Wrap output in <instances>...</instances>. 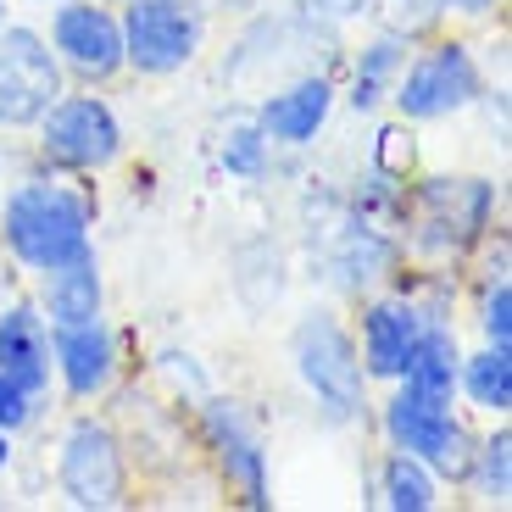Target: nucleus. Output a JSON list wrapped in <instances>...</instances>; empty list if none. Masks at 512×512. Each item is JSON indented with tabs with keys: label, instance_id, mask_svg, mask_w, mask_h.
Masks as SVG:
<instances>
[{
	"label": "nucleus",
	"instance_id": "obj_28",
	"mask_svg": "<svg viewBox=\"0 0 512 512\" xmlns=\"http://www.w3.org/2000/svg\"><path fill=\"white\" fill-rule=\"evenodd\" d=\"M373 6H379V0H307V12H318L323 23H334V28L373 17Z\"/></svg>",
	"mask_w": 512,
	"mask_h": 512
},
{
	"label": "nucleus",
	"instance_id": "obj_2",
	"mask_svg": "<svg viewBox=\"0 0 512 512\" xmlns=\"http://www.w3.org/2000/svg\"><path fill=\"white\" fill-rule=\"evenodd\" d=\"M401 251L423 268H451L501 229V184L485 173H429L401 190Z\"/></svg>",
	"mask_w": 512,
	"mask_h": 512
},
{
	"label": "nucleus",
	"instance_id": "obj_6",
	"mask_svg": "<svg viewBox=\"0 0 512 512\" xmlns=\"http://www.w3.org/2000/svg\"><path fill=\"white\" fill-rule=\"evenodd\" d=\"M379 435H384V446H396V451H407V457L429 462L446 485H462L479 429L468 423L462 401L429 396V390H412V384L396 379L390 396L379 401Z\"/></svg>",
	"mask_w": 512,
	"mask_h": 512
},
{
	"label": "nucleus",
	"instance_id": "obj_10",
	"mask_svg": "<svg viewBox=\"0 0 512 512\" xmlns=\"http://www.w3.org/2000/svg\"><path fill=\"white\" fill-rule=\"evenodd\" d=\"M62 90L67 73L56 62L45 28L6 17L0 23V134H28Z\"/></svg>",
	"mask_w": 512,
	"mask_h": 512
},
{
	"label": "nucleus",
	"instance_id": "obj_7",
	"mask_svg": "<svg viewBox=\"0 0 512 512\" xmlns=\"http://www.w3.org/2000/svg\"><path fill=\"white\" fill-rule=\"evenodd\" d=\"M123 62L140 78H179L184 67L201 62L212 39V12L206 0H123Z\"/></svg>",
	"mask_w": 512,
	"mask_h": 512
},
{
	"label": "nucleus",
	"instance_id": "obj_8",
	"mask_svg": "<svg viewBox=\"0 0 512 512\" xmlns=\"http://www.w3.org/2000/svg\"><path fill=\"white\" fill-rule=\"evenodd\" d=\"M128 446L101 412H78L56 440V496L78 512L128 507Z\"/></svg>",
	"mask_w": 512,
	"mask_h": 512
},
{
	"label": "nucleus",
	"instance_id": "obj_15",
	"mask_svg": "<svg viewBox=\"0 0 512 512\" xmlns=\"http://www.w3.org/2000/svg\"><path fill=\"white\" fill-rule=\"evenodd\" d=\"M334 106H340V84L318 67V73H295L284 84H273L251 106V117L268 134L273 151H307V145H318L323 128H329Z\"/></svg>",
	"mask_w": 512,
	"mask_h": 512
},
{
	"label": "nucleus",
	"instance_id": "obj_21",
	"mask_svg": "<svg viewBox=\"0 0 512 512\" xmlns=\"http://www.w3.org/2000/svg\"><path fill=\"white\" fill-rule=\"evenodd\" d=\"M457 368H462L457 318H423V334H418V346H412V357H407V373H401V384L457 401Z\"/></svg>",
	"mask_w": 512,
	"mask_h": 512
},
{
	"label": "nucleus",
	"instance_id": "obj_33",
	"mask_svg": "<svg viewBox=\"0 0 512 512\" xmlns=\"http://www.w3.org/2000/svg\"><path fill=\"white\" fill-rule=\"evenodd\" d=\"M106 6H123V0H106Z\"/></svg>",
	"mask_w": 512,
	"mask_h": 512
},
{
	"label": "nucleus",
	"instance_id": "obj_25",
	"mask_svg": "<svg viewBox=\"0 0 512 512\" xmlns=\"http://www.w3.org/2000/svg\"><path fill=\"white\" fill-rule=\"evenodd\" d=\"M412 167H418V145H412V123H384L379 134H373V173H384V179H412Z\"/></svg>",
	"mask_w": 512,
	"mask_h": 512
},
{
	"label": "nucleus",
	"instance_id": "obj_20",
	"mask_svg": "<svg viewBox=\"0 0 512 512\" xmlns=\"http://www.w3.org/2000/svg\"><path fill=\"white\" fill-rule=\"evenodd\" d=\"M457 401H462V412H479V418H507L512 412V346H485V340L474 351L462 346Z\"/></svg>",
	"mask_w": 512,
	"mask_h": 512
},
{
	"label": "nucleus",
	"instance_id": "obj_5",
	"mask_svg": "<svg viewBox=\"0 0 512 512\" xmlns=\"http://www.w3.org/2000/svg\"><path fill=\"white\" fill-rule=\"evenodd\" d=\"M28 134H34L39 162L56 167V173H78V179H95V173L117 167L128 151V128L117 117V106L106 95H95L90 84L84 90L67 84Z\"/></svg>",
	"mask_w": 512,
	"mask_h": 512
},
{
	"label": "nucleus",
	"instance_id": "obj_17",
	"mask_svg": "<svg viewBox=\"0 0 512 512\" xmlns=\"http://www.w3.org/2000/svg\"><path fill=\"white\" fill-rule=\"evenodd\" d=\"M412 45H418V39H407L401 28L379 23V34H368L357 51H351L346 90H340L351 112L373 117V112H384V106H390V90H396V78H401V67H407Z\"/></svg>",
	"mask_w": 512,
	"mask_h": 512
},
{
	"label": "nucleus",
	"instance_id": "obj_29",
	"mask_svg": "<svg viewBox=\"0 0 512 512\" xmlns=\"http://www.w3.org/2000/svg\"><path fill=\"white\" fill-rule=\"evenodd\" d=\"M446 6V17H462V23H485V17H496L507 0H440Z\"/></svg>",
	"mask_w": 512,
	"mask_h": 512
},
{
	"label": "nucleus",
	"instance_id": "obj_30",
	"mask_svg": "<svg viewBox=\"0 0 512 512\" xmlns=\"http://www.w3.org/2000/svg\"><path fill=\"white\" fill-rule=\"evenodd\" d=\"M12 440H17V435H6V429H0V474L17 462V446H12Z\"/></svg>",
	"mask_w": 512,
	"mask_h": 512
},
{
	"label": "nucleus",
	"instance_id": "obj_19",
	"mask_svg": "<svg viewBox=\"0 0 512 512\" xmlns=\"http://www.w3.org/2000/svg\"><path fill=\"white\" fill-rule=\"evenodd\" d=\"M368 501L384 507V512H435L440 501H446V479H440L429 462L407 457V451H396V446H384Z\"/></svg>",
	"mask_w": 512,
	"mask_h": 512
},
{
	"label": "nucleus",
	"instance_id": "obj_26",
	"mask_svg": "<svg viewBox=\"0 0 512 512\" xmlns=\"http://www.w3.org/2000/svg\"><path fill=\"white\" fill-rule=\"evenodd\" d=\"M373 12H379L390 28H401L407 39H429L440 23H446V6H440V0H379Z\"/></svg>",
	"mask_w": 512,
	"mask_h": 512
},
{
	"label": "nucleus",
	"instance_id": "obj_31",
	"mask_svg": "<svg viewBox=\"0 0 512 512\" xmlns=\"http://www.w3.org/2000/svg\"><path fill=\"white\" fill-rule=\"evenodd\" d=\"M6 12H12V6H6V0H0V23H6Z\"/></svg>",
	"mask_w": 512,
	"mask_h": 512
},
{
	"label": "nucleus",
	"instance_id": "obj_27",
	"mask_svg": "<svg viewBox=\"0 0 512 512\" xmlns=\"http://www.w3.org/2000/svg\"><path fill=\"white\" fill-rule=\"evenodd\" d=\"M34 418H39V396H28L17 379L0 373V429H6V435H23Z\"/></svg>",
	"mask_w": 512,
	"mask_h": 512
},
{
	"label": "nucleus",
	"instance_id": "obj_3",
	"mask_svg": "<svg viewBox=\"0 0 512 512\" xmlns=\"http://www.w3.org/2000/svg\"><path fill=\"white\" fill-rule=\"evenodd\" d=\"M290 368L301 379V390L312 396L318 418L329 429H351V423L368 418V373H362L357 340H351V323L334 307H312L295 318L290 329Z\"/></svg>",
	"mask_w": 512,
	"mask_h": 512
},
{
	"label": "nucleus",
	"instance_id": "obj_1",
	"mask_svg": "<svg viewBox=\"0 0 512 512\" xmlns=\"http://www.w3.org/2000/svg\"><path fill=\"white\" fill-rule=\"evenodd\" d=\"M95 190L78 173H56L39 162L34 173L0 190V251L23 273H51L73 256L95 251Z\"/></svg>",
	"mask_w": 512,
	"mask_h": 512
},
{
	"label": "nucleus",
	"instance_id": "obj_23",
	"mask_svg": "<svg viewBox=\"0 0 512 512\" xmlns=\"http://www.w3.org/2000/svg\"><path fill=\"white\" fill-rule=\"evenodd\" d=\"M218 167L229 173V179H240V184H262L273 173V145H268V134L256 128V117H240V123L223 128Z\"/></svg>",
	"mask_w": 512,
	"mask_h": 512
},
{
	"label": "nucleus",
	"instance_id": "obj_24",
	"mask_svg": "<svg viewBox=\"0 0 512 512\" xmlns=\"http://www.w3.org/2000/svg\"><path fill=\"white\" fill-rule=\"evenodd\" d=\"M474 323L485 346H512V279L474 284Z\"/></svg>",
	"mask_w": 512,
	"mask_h": 512
},
{
	"label": "nucleus",
	"instance_id": "obj_13",
	"mask_svg": "<svg viewBox=\"0 0 512 512\" xmlns=\"http://www.w3.org/2000/svg\"><path fill=\"white\" fill-rule=\"evenodd\" d=\"M418 334H423V307L407 290H390V284H384V290L362 295L351 340H357L368 384H396L401 373H407V357H412V346H418Z\"/></svg>",
	"mask_w": 512,
	"mask_h": 512
},
{
	"label": "nucleus",
	"instance_id": "obj_9",
	"mask_svg": "<svg viewBox=\"0 0 512 512\" xmlns=\"http://www.w3.org/2000/svg\"><path fill=\"white\" fill-rule=\"evenodd\" d=\"M195 435L201 451L218 468V485L229 490V501L251 512L273 507V474H268V446H262V429L251 423V412L234 396H195Z\"/></svg>",
	"mask_w": 512,
	"mask_h": 512
},
{
	"label": "nucleus",
	"instance_id": "obj_32",
	"mask_svg": "<svg viewBox=\"0 0 512 512\" xmlns=\"http://www.w3.org/2000/svg\"><path fill=\"white\" fill-rule=\"evenodd\" d=\"M34 6H56V0H34Z\"/></svg>",
	"mask_w": 512,
	"mask_h": 512
},
{
	"label": "nucleus",
	"instance_id": "obj_18",
	"mask_svg": "<svg viewBox=\"0 0 512 512\" xmlns=\"http://www.w3.org/2000/svg\"><path fill=\"white\" fill-rule=\"evenodd\" d=\"M34 307L45 312V323H78V318H101L106 312V279H101V256H73L62 268L39 273Z\"/></svg>",
	"mask_w": 512,
	"mask_h": 512
},
{
	"label": "nucleus",
	"instance_id": "obj_22",
	"mask_svg": "<svg viewBox=\"0 0 512 512\" xmlns=\"http://www.w3.org/2000/svg\"><path fill=\"white\" fill-rule=\"evenodd\" d=\"M462 490H468L479 507H507L512 501V429H507V418H490V429L474 440Z\"/></svg>",
	"mask_w": 512,
	"mask_h": 512
},
{
	"label": "nucleus",
	"instance_id": "obj_16",
	"mask_svg": "<svg viewBox=\"0 0 512 512\" xmlns=\"http://www.w3.org/2000/svg\"><path fill=\"white\" fill-rule=\"evenodd\" d=\"M0 373L17 379L28 396H51L56 368H51V323L34 301H12L0 307Z\"/></svg>",
	"mask_w": 512,
	"mask_h": 512
},
{
	"label": "nucleus",
	"instance_id": "obj_12",
	"mask_svg": "<svg viewBox=\"0 0 512 512\" xmlns=\"http://www.w3.org/2000/svg\"><path fill=\"white\" fill-rule=\"evenodd\" d=\"M401 262H407V251H401L396 229L368 223V218H357L351 206H340V223L329 229V251H323V279H329L334 295L362 301V295L396 284Z\"/></svg>",
	"mask_w": 512,
	"mask_h": 512
},
{
	"label": "nucleus",
	"instance_id": "obj_14",
	"mask_svg": "<svg viewBox=\"0 0 512 512\" xmlns=\"http://www.w3.org/2000/svg\"><path fill=\"white\" fill-rule=\"evenodd\" d=\"M51 368H56V390L67 401L112 396L117 373H123V346H117V329L106 323V312L78 323H51Z\"/></svg>",
	"mask_w": 512,
	"mask_h": 512
},
{
	"label": "nucleus",
	"instance_id": "obj_4",
	"mask_svg": "<svg viewBox=\"0 0 512 512\" xmlns=\"http://www.w3.org/2000/svg\"><path fill=\"white\" fill-rule=\"evenodd\" d=\"M490 73L479 62V51L457 34H429L412 45L407 67H401L396 90H390V106H396L401 123L423 128V123H451V117L474 112L479 95H485Z\"/></svg>",
	"mask_w": 512,
	"mask_h": 512
},
{
	"label": "nucleus",
	"instance_id": "obj_11",
	"mask_svg": "<svg viewBox=\"0 0 512 512\" xmlns=\"http://www.w3.org/2000/svg\"><path fill=\"white\" fill-rule=\"evenodd\" d=\"M45 39H51L56 62H62L67 84H90L106 90L112 78L128 73L123 62V23H117V6L106 0H56L45 6Z\"/></svg>",
	"mask_w": 512,
	"mask_h": 512
}]
</instances>
